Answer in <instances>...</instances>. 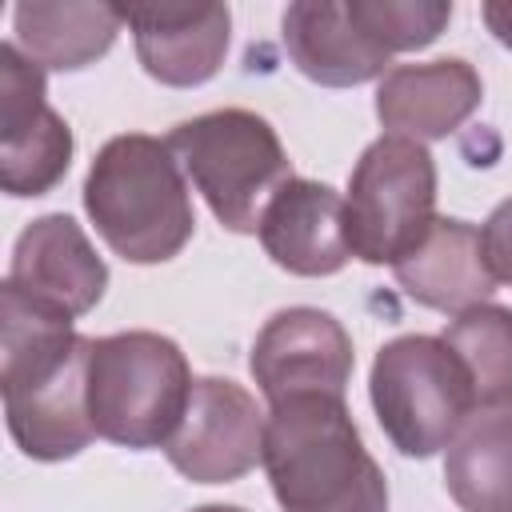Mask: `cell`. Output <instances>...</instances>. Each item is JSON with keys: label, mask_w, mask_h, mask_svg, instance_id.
<instances>
[{"label": "cell", "mask_w": 512, "mask_h": 512, "mask_svg": "<svg viewBox=\"0 0 512 512\" xmlns=\"http://www.w3.org/2000/svg\"><path fill=\"white\" fill-rule=\"evenodd\" d=\"M88 356L92 336L72 328V316L0 288V392L8 432L32 460H72L96 436L88 416Z\"/></svg>", "instance_id": "1"}, {"label": "cell", "mask_w": 512, "mask_h": 512, "mask_svg": "<svg viewBox=\"0 0 512 512\" xmlns=\"http://www.w3.org/2000/svg\"><path fill=\"white\" fill-rule=\"evenodd\" d=\"M264 472L284 512H388V484L340 396L268 404Z\"/></svg>", "instance_id": "2"}, {"label": "cell", "mask_w": 512, "mask_h": 512, "mask_svg": "<svg viewBox=\"0 0 512 512\" xmlns=\"http://www.w3.org/2000/svg\"><path fill=\"white\" fill-rule=\"evenodd\" d=\"M84 212L100 240L128 264L172 260L196 228L176 152L168 140L144 132L112 136L96 152L84 176Z\"/></svg>", "instance_id": "3"}, {"label": "cell", "mask_w": 512, "mask_h": 512, "mask_svg": "<svg viewBox=\"0 0 512 512\" xmlns=\"http://www.w3.org/2000/svg\"><path fill=\"white\" fill-rule=\"evenodd\" d=\"M192 384L180 344L160 332L92 340L88 416L100 440L120 448H164L184 420Z\"/></svg>", "instance_id": "4"}, {"label": "cell", "mask_w": 512, "mask_h": 512, "mask_svg": "<svg viewBox=\"0 0 512 512\" xmlns=\"http://www.w3.org/2000/svg\"><path fill=\"white\" fill-rule=\"evenodd\" d=\"M168 148L232 232H256L268 200L292 180L288 152L276 128L248 108H216L168 132Z\"/></svg>", "instance_id": "5"}, {"label": "cell", "mask_w": 512, "mask_h": 512, "mask_svg": "<svg viewBox=\"0 0 512 512\" xmlns=\"http://www.w3.org/2000/svg\"><path fill=\"white\" fill-rule=\"evenodd\" d=\"M368 396L392 448L416 460L448 448L476 408L460 356L440 336L420 332L396 336L376 352Z\"/></svg>", "instance_id": "6"}, {"label": "cell", "mask_w": 512, "mask_h": 512, "mask_svg": "<svg viewBox=\"0 0 512 512\" xmlns=\"http://www.w3.org/2000/svg\"><path fill=\"white\" fill-rule=\"evenodd\" d=\"M436 224V160L420 140L380 136L372 140L344 196V232L352 256L364 264L404 260Z\"/></svg>", "instance_id": "7"}, {"label": "cell", "mask_w": 512, "mask_h": 512, "mask_svg": "<svg viewBox=\"0 0 512 512\" xmlns=\"http://www.w3.org/2000/svg\"><path fill=\"white\" fill-rule=\"evenodd\" d=\"M72 164V128L48 104L44 68L12 40L0 44V188L8 196L52 192Z\"/></svg>", "instance_id": "8"}, {"label": "cell", "mask_w": 512, "mask_h": 512, "mask_svg": "<svg viewBox=\"0 0 512 512\" xmlns=\"http://www.w3.org/2000/svg\"><path fill=\"white\" fill-rule=\"evenodd\" d=\"M264 424L268 416L248 388L224 376H200L164 456L192 484H228L264 460Z\"/></svg>", "instance_id": "9"}, {"label": "cell", "mask_w": 512, "mask_h": 512, "mask_svg": "<svg viewBox=\"0 0 512 512\" xmlns=\"http://www.w3.org/2000/svg\"><path fill=\"white\" fill-rule=\"evenodd\" d=\"M252 380L268 404L288 396H340L352 380V336L332 312L284 308L276 312L252 344Z\"/></svg>", "instance_id": "10"}, {"label": "cell", "mask_w": 512, "mask_h": 512, "mask_svg": "<svg viewBox=\"0 0 512 512\" xmlns=\"http://www.w3.org/2000/svg\"><path fill=\"white\" fill-rule=\"evenodd\" d=\"M144 72L168 88L212 80L228 52V4H116Z\"/></svg>", "instance_id": "11"}, {"label": "cell", "mask_w": 512, "mask_h": 512, "mask_svg": "<svg viewBox=\"0 0 512 512\" xmlns=\"http://www.w3.org/2000/svg\"><path fill=\"white\" fill-rule=\"evenodd\" d=\"M8 284L76 320L100 304L108 288V264L96 256L72 216L52 212L16 236Z\"/></svg>", "instance_id": "12"}, {"label": "cell", "mask_w": 512, "mask_h": 512, "mask_svg": "<svg viewBox=\"0 0 512 512\" xmlns=\"http://www.w3.org/2000/svg\"><path fill=\"white\" fill-rule=\"evenodd\" d=\"M480 96V72L460 56L396 64L376 88V116L388 136H408L424 144L452 136L480 108Z\"/></svg>", "instance_id": "13"}, {"label": "cell", "mask_w": 512, "mask_h": 512, "mask_svg": "<svg viewBox=\"0 0 512 512\" xmlns=\"http://www.w3.org/2000/svg\"><path fill=\"white\" fill-rule=\"evenodd\" d=\"M256 232L272 264L292 276H332L352 256L344 232V200L320 180L292 176L280 184Z\"/></svg>", "instance_id": "14"}, {"label": "cell", "mask_w": 512, "mask_h": 512, "mask_svg": "<svg viewBox=\"0 0 512 512\" xmlns=\"http://www.w3.org/2000/svg\"><path fill=\"white\" fill-rule=\"evenodd\" d=\"M392 272L416 304L452 316L488 304V296L496 292V276L488 268L480 228L456 216H436L424 240L404 260H396Z\"/></svg>", "instance_id": "15"}, {"label": "cell", "mask_w": 512, "mask_h": 512, "mask_svg": "<svg viewBox=\"0 0 512 512\" xmlns=\"http://www.w3.org/2000/svg\"><path fill=\"white\" fill-rule=\"evenodd\" d=\"M284 48L292 64L328 88H352L388 76V52L356 24L348 0H296L284 12Z\"/></svg>", "instance_id": "16"}, {"label": "cell", "mask_w": 512, "mask_h": 512, "mask_svg": "<svg viewBox=\"0 0 512 512\" xmlns=\"http://www.w3.org/2000/svg\"><path fill=\"white\" fill-rule=\"evenodd\" d=\"M444 484L460 512H512V404L468 416L448 444Z\"/></svg>", "instance_id": "17"}, {"label": "cell", "mask_w": 512, "mask_h": 512, "mask_svg": "<svg viewBox=\"0 0 512 512\" xmlns=\"http://www.w3.org/2000/svg\"><path fill=\"white\" fill-rule=\"evenodd\" d=\"M116 4H44L24 0L12 8L16 48L40 68L76 72L100 60L120 32Z\"/></svg>", "instance_id": "18"}, {"label": "cell", "mask_w": 512, "mask_h": 512, "mask_svg": "<svg viewBox=\"0 0 512 512\" xmlns=\"http://www.w3.org/2000/svg\"><path fill=\"white\" fill-rule=\"evenodd\" d=\"M464 364L476 404H508L512 400V308L504 304H476L440 336Z\"/></svg>", "instance_id": "19"}, {"label": "cell", "mask_w": 512, "mask_h": 512, "mask_svg": "<svg viewBox=\"0 0 512 512\" xmlns=\"http://www.w3.org/2000/svg\"><path fill=\"white\" fill-rule=\"evenodd\" d=\"M356 24L392 56L428 48L452 20L448 0H348Z\"/></svg>", "instance_id": "20"}, {"label": "cell", "mask_w": 512, "mask_h": 512, "mask_svg": "<svg viewBox=\"0 0 512 512\" xmlns=\"http://www.w3.org/2000/svg\"><path fill=\"white\" fill-rule=\"evenodd\" d=\"M480 240H484V256H488L496 284L500 280L512 284V196L492 208V216L480 228Z\"/></svg>", "instance_id": "21"}, {"label": "cell", "mask_w": 512, "mask_h": 512, "mask_svg": "<svg viewBox=\"0 0 512 512\" xmlns=\"http://www.w3.org/2000/svg\"><path fill=\"white\" fill-rule=\"evenodd\" d=\"M480 12H484L488 32H492L504 48H512V0H488Z\"/></svg>", "instance_id": "22"}, {"label": "cell", "mask_w": 512, "mask_h": 512, "mask_svg": "<svg viewBox=\"0 0 512 512\" xmlns=\"http://www.w3.org/2000/svg\"><path fill=\"white\" fill-rule=\"evenodd\" d=\"M192 512H244L236 504H204V508H192Z\"/></svg>", "instance_id": "23"}]
</instances>
